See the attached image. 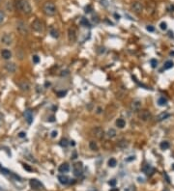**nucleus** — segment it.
I'll return each mask as SVG.
<instances>
[{
  "instance_id": "f257e3e1",
  "label": "nucleus",
  "mask_w": 174,
  "mask_h": 191,
  "mask_svg": "<svg viewBox=\"0 0 174 191\" xmlns=\"http://www.w3.org/2000/svg\"><path fill=\"white\" fill-rule=\"evenodd\" d=\"M15 8L24 14H30L32 13V7L28 0H16Z\"/></svg>"
},
{
  "instance_id": "f03ea898",
  "label": "nucleus",
  "mask_w": 174,
  "mask_h": 191,
  "mask_svg": "<svg viewBox=\"0 0 174 191\" xmlns=\"http://www.w3.org/2000/svg\"><path fill=\"white\" fill-rule=\"evenodd\" d=\"M42 10H43V13L48 16H55L56 12H57L54 3H52V2H50V1L45 2V3L43 4V6H42Z\"/></svg>"
},
{
  "instance_id": "7ed1b4c3",
  "label": "nucleus",
  "mask_w": 174,
  "mask_h": 191,
  "mask_svg": "<svg viewBox=\"0 0 174 191\" xmlns=\"http://www.w3.org/2000/svg\"><path fill=\"white\" fill-rule=\"evenodd\" d=\"M31 28L33 29L35 32L38 33H43L45 31V24L43 21L39 18H36L35 20H33V22L31 23Z\"/></svg>"
},
{
  "instance_id": "20e7f679",
  "label": "nucleus",
  "mask_w": 174,
  "mask_h": 191,
  "mask_svg": "<svg viewBox=\"0 0 174 191\" xmlns=\"http://www.w3.org/2000/svg\"><path fill=\"white\" fill-rule=\"evenodd\" d=\"M91 134L95 136L97 139H103L105 136V130L101 126H95L91 129Z\"/></svg>"
},
{
  "instance_id": "39448f33",
  "label": "nucleus",
  "mask_w": 174,
  "mask_h": 191,
  "mask_svg": "<svg viewBox=\"0 0 174 191\" xmlns=\"http://www.w3.org/2000/svg\"><path fill=\"white\" fill-rule=\"evenodd\" d=\"M138 118L139 120H141L142 122H147L152 118V114L149 110L143 109L138 111Z\"/></svg>"
},
{
  "instance_id": "423d86ee",
  "label": "nucleus",
  "mask_w": 174,
  "mask_h": 191,
  "mask_svg": "<svg viewBox=\"0 0 174 191\" xmlns=\"http://www.w3.org/2000/svg\"><path fill=\"white\" fill-rule=\"evenodd\" d=\"M17 30L22 36H25L28 34V27L27 25H26V23L23 22V21H19V22L17 23Z\"/></svg>"
},
{
  "instance_id": "0eeeda50",
  "label": "nucleus",
  "mask_w": 174,
  "mask_h": 191,
  "mask_svg": "<svg viewBox=\"0 0 174 191\" xmlns=\"http://www.w3.org/2000/svg\"><path fill=\"white\" fill-rule=\"evenodd\" d=\"M131 9H132V11H133L134 13L139 14H141L142 12H143L144 6H143V4L140 3V2L134 1V2H133V4L131 5Z\"/></svg>"
},
{
  "instance_id": "6e6552de",
  "label": "nucleus",
  "mask_w": 174,
  "mask_h": 191,
  "mask_svg": "<svg viewBox=\"0 0 174 191\" xmlns=\"http://www.w3.org/2000/svg\"><path fill=\"white\" fill-rule=\"evenodd\" d=\"M73 175L75 177H79V176L82 175L83 172V164L82 162H75L73 165Z\"/></svg>"
},
{
  "instance_id": "1a4fd4ad",
  "label": "nucleus",
  "mask_w": 174,
  "mask_h": 191,
  "mask_svg": "<svg viewBox=\"0 0 174 191\" xmlns=\"http://www.w3.org/2000/svg\"><path fill=\"white\" fill-rule=\"evenodd\" d=\"M68 39H69V41H71V43H75V41H77V33L75 28L70 27L69 29H68Z\"/></svg>"
},
{
  "instance_id": "9d476101",
  "label": "nucleus",
  "mask_w": 174,
  "mask_h": 191,
  "mask_svg": "<svg viewBox=\"0 0 174 191\" xmlns=\"http://www.w3.org/2000/svg\"><path fill=\"white\" fill-rule=\"evenodd\" d=\"M142 102L140 99H134L131 103V109L134 112H138L141 110Z\"/></svg>"
},
{
  "instance_id": "9b49d317",
  "label": "nucleus",
  "mask_w": 174,
  "mask_h": 191,
  "mask_svg": "<svg viewBox=\"0 0 174 191\" xmlns=\"http://www.w3.org/2000/svg\"><path fill=\"white\" fill-rule=\"evenodd\" d=\"M30 186L35 190H42L44 189V185L42 184L40 180H36V178H32L30 180Z\"/></svg>"
},
{
  "instance_id": "f8f14e48",
  "label": "nucleus",
  "mask_w": 174,
  "mask_h": 191,
  "mask_svg": "<svg viewBox=\"0 0 174 191\" xmlns=\"http://www.w3.org/2000/svg\"><path fill=\"white\" fill-rule=\"evenodd\" d=\"M1 43L5 45H11L13 43V37L10 34H4L1 37Z\"/></svg>"
},
{
  "instance_id": "ddd939ff",
  "label": "nucleus",
  "mask_w": 174,
  "mask_h": 191,
  "mask_svg": "<svg viewBox=\"0 0 174 191\" xmlns=\"http://www.w3.org/2000/svg\"><path fill=\"white\" fill-rule=\"evenodd\" d=\"M142 171H143V172L145 173L147 176H152L154 173H155V168L152 167L150 164H146V165L143 166Z\"/></svg>"
},
{
  "instance_id": "4468645a",
  "label": "nucleus",
  "mask_w": 174,
  "mask_h": 191,
  "mask_svg": "<svg viewBox=\"0 0 174 191\" xmlns=\"http://www.w3.org/2000/svg\"><path fill=\"white\" fill-rule=\"evenodd\" d=\"M19 86L21 88V91L23 92H28L29 90H30V84H29L28 81H26V80H22V81H21L19 83Z\"/></svg>"
},
{
  "instance_id": "2eb2a0df",
  "label": "nucleus",
  "mask_w": 174,
  "mask_h": 191,
  "mask_svg": "<svg viewBox=\"0 0 174 191\" xmlns=\"http://www.w3.org/2000/svg\"><path fill=\"white\" fill-rule=\"evenodd\" d=\"M23 115H24V118H25L26 122H27L29 124H32V122H33V115H32V112H31V110L26 109L25 111H24Z\"/></svg>"
},
{
  "instance_id": "dca6fc26",
  "label": "nucleus",
  "mask_w": 174,
  "mask_h": 191,
  "mask_svg": "<svg viewBox=\"0 0 174 191\" xmlns=\"http://www.w3.org/2000/svg\"><path fill=\"white\" fill-rule=\"evenodd\" d=\"M169 117H170V114L168 113V112H161V114H159L158 116H157L156 120L157 122H163L167 118H169Z\"/></svg>"
},
{
  "instance_id": "f3484780",
  "label": "nucleus",
  "mask_w": 174,
  "mask_h": 191,
  "mask_svg": "<svg viewBox=\"0 0 174 191\" xmlns=\"http://www.w3.org/2000/svg\"><path fill=\"white\" fill-rule=\"evenodd\" d=\"M5 68H6L9 72H15L17 70V66L15 63L9 62V63L5 64Z\"/></svg>"
},
{
  "instance_id": "a211bd4d",
  "label": "nucleus",
  "mask_w": 174,
  "mask_h": 191,
  "mask_svg": "<svg viewBox=\"0 0 174 191\" xmlns=\"http://www.w3.org/2000/svg\"><path fill=\"white\" fill-rule=\"evenodd\" d=\"M58 171H59V173H68L70 171V165L68 163H62L61 165L59 166V168H58Z\"/></svg>"
},
{
  "instance_id": "6ab92c4d",
  "label": "nucleus",
  "mask_w": 174,
  "mask_h": 191,
  "mask_svg": "<svg viewBox=\"0 0 174 191\" xmlns=\"http://www.w3.org/2000/svg\"><path fill=\"white\" fill-rule=\"evenodd\" d=\"M1 56L5 60H10L12 58V52L9 49H3L1 51Z\"/></svg>"
},
{
  "instance_id": "aec40b11",
  "label": "nucleus",
  "mask_w": 174,
  "mask_h": 191,
  "mask_svg": "<svg viewBox=\"0 0 174 191\" xmlns=\"http://www.w3.org/2000/svg\"><path fill=\"white\" fill-rule=\"evenodd\" d=\"M58 180L61 184H68L70 182V178L65 175H60L58 176Z\"/></svg>"
},
{
  "instance_id": "412c9836",
  "label": "nucleus",
  "mask_w": 174,
  "mask_h": 191,
  "mask_svg": "<svg viewBox=\"0 0 174 191\" xmlns=\"http://www.w3.org/2000/svg\"><path fill=\"white\" fill-rule=\"evenodd\" d=\"M116 126L119 127V128H124L125 126H126V121L122 118H119L116 120Z\"/></svg>"
},
{
  "instance_id": "4be33fe9",
  "label": "nucleus",
  "mask_w": 174,
  "mask_h": 191,
  "mask_svg": "<svg viewBox=\"0 0 174 191\" xmlns=\"http://www.w3.org/2000/svg\"><path fill=\"white\" fill-rule=\"evenodd\" d=\"M117 146H118V148H120V149H126L127 147L129 146V143H128V141L127 140H120L119 142H118V144H117Z\"/></svg>"
},
{
  "instance_id": "5701e85b",
  "label": "nucleus",
  "mask_w": 174,
  "mask_h": 191,
  "mask_svg": "<svg viewBox=\"0 0 174 191\" xmlns=\"http://www.w3.org/2000/svg\"><path fill=\"white\" fill-rule=\"evenodd\" d=\"M116 130H115L114 128H109V130L107 132V136L109 137V138H114L115 136H116Z\"/></svg>"
},
{
  "instance_id": "b1692460",
  "label": "nucleus",
  "mask_w": 174,
  "mask_h": 191,
  "mask_svg": "<svg viewBox=\"0 0 174 191\" xmlns=\"http://www.w3.org/2000/svg\"><path fill=\"white\" fill-rule=\"evenodd\" d=\"M170 147V145H169V143H168L167 141H163V142H161V144H160V148L161 149V150H167L168 148Z\"/></svg>"
},
{
  "instance_id": "393cba45",
  "label": "nucleus",
  "mask_w": 174,
  "mask_h": 191,
  "mask_svg": "<svg viewBox=\"0 0 174 191\" xmlns=\"http://www.w3.org/2000/svg\"><path fill=\"white\" fill-rule=\"evenodd\" d=\"M50 36L53 37V38H55V39H57L58 37H59V31L55 28H51L50 29Z\"/></svg>"
},
{
  "instance_id": "a878e982",
  "label": "nucleus",
  "mask_w": 174,
  "mask_h": 191,
  "mask_svg": "<svg viewBox=\"0 0 174 191\" xmlns=\"http://www.w3.org/2000/svg\"><path fill=\"white\" fill-rule=\"evenodd\" d=\"M167 103V99H165V97H161L160 99H158V104L160 105V106H165Z\"/></svg>"
},
{
  "instance_id": "bb28decb",
  "label": "nucleus",
  "mask_w": 174,
  "mask_h": 191,
  "mask_svg": "<svg viewBox=\"0 0 174 191\" xmlns=\"http://www.w3.org/2000/svg\"><path fill=\"white\" fill-rule=\"evenodd\" d=\"M174 64L172 61H166V62L165 63V66H163V70H169V68H173Z\"/></svg>"
},
{
  "instance_id": "cd10ccee",
  "label": "nucleus",
  "mask_w": 174,
  "mask_h": 191,
  "mask_svg": "<svg viewBox=\"0 0 174 191\" xmlns=\"http://www.w3.org/2000/svg\"><path fill=\"white\" fill-rule=\"evenodd\" d=\"M89 148L91 149L92 151H98L99 150V147H98L97 143L95 141H90L89 143Z\"/></svg>"
},
{
  "instance_id": "c85d7f7f",
  "label": "nucleus",
  "mask_w": 174,
  "mask_h": 191,
  "mask_svg": "<svg viewBox=\"0 0 174 191\" xmlns=\"http://www.w3.org/2000/svg\"><path fill=\"white\" fill-rule=\"evenodd\" d=\"M80 25L84 26V27H90L89 21H88L87 18H82L81 19H80Z\"/></svg>"
},
{
  "instance_id": "c756f323",
  "label": "nucleus",
  "mask_w": 174,
  "mask_h": 191,
  "mask_svg": "<svg viewBox=\"0 0 174 191\" xmlns=\"http://www.w3.org/2000/svg\"><path fill=\"white\" fill-rule=\"evenodd\" d=\"M107 164H109V167L114 168L115 166L117 165V161H116V159H115V158H110L109 160V162H107Z\"/></svg>"
},
{
  "instance_id": "7c9ffc66",
  "label": "nucleus",
  "mask_w": 174,
  "mask_h": 191,
  "mask_svg": "<svg viewBox=\"0 0 174 191\" xmlns=\"http://www.w3.org/2000/svg\"><path fill=\"white\" fill-rule=\"evenodd\" d=\"M5 18H6V14H5V13L3 11H1V10H0V25H1V24L4 22Z\"/></svg>"
},
{
  "instance_id": "2f4dec72",
  "label": "nucleus",
  "mask_w": 174,
  "mask_h": 191,
  "mask_svg": "<svg viewBox=\"0 0 174 191\" xmlns=\"http://www.w3.org/2000/svg\"><path fill=\"white\" fill-rule=\"evenodd\" d=\"M60 145H61V147H64V148H66V147L69 145V142H68L67 139H62V140L60 141Z\"/></svg>"
},
{
  "instance_id": "473e14b6",
  "label": "nucleus",
  "mask_w": 174,
  "mask_h": 191,
  "mask_svg": "<svg viewBox=\"0 0 174 191\" xmlns=\"http://www.w3.org/2000/svg\"><path fill=\"white\" fill-rule=\"evenodd\" d=\"M160 28L161 29V30H166L167 29V24H166V22H165V21H163V22L160 23Z\"/></svg>"
},
{
  "instance_id": "72a5a7b5",
  "label": "nucleus",
  "mask_w": 174,
  "mask_h": 191,
  "mask_svg": "<svg viewBox=\"0 0 174 191\" xmlns=\"http://www.w3.org/2000/svg\"><path fill=\"white\" fill-rule=\"evenodd\" d=\"M151 66H152V68H156L157 67V65H158V61H157L156 59H152L151 61Z\"/></svg>"
},
{
  "instance_id": "f704fd0d",
  "label": "nucleus",
  "mask_w": 174,
  "mask_h": 191,
  "mask_svg": "<svg viewBox=\"0 0 174 191\" xmlns=\"http://www.w3.org/2000/svg\"><path fill=\"white\" fill-rule=\"evenodd\" d=\"M32 59H33V62L35 64H38L39 62H40V58H39L38 55H34Z\"/></svg>"
},
{
  "instance_id": "c9c22d12",
  "label": "nucleus",
  "mask_w": 174,
  "mask_h": 191,
  "mask_svg": "<svg viewBox=\"0 0 174 191\" xmlns=\"http://www.w3.org/2000/svg\"><path fill=\"white\" fill-rule=\"evenodd\" d=\"M91 11H92V7H91V5H88V6L85 7V13L89 14V13H91Z\"/></svg>"
},
{
  "instance_id": "e433bc0d",
  "label": "nucleus",
  "mask_w": 174,
  "mask_h": 191,
  "mask_svg": "<svg viewBox=\"0 0 174 191\" xmlns=\"http://www.w3.org/2000/svg\"><path fill=\"white\" fill-rule=\"evenodd\" d=\"M167 11L169 12V13H173L174 12V5H169L167 8Z\"/></svg>"
},
{
  "instance_id": "4c0bfd02",
  "label": "nucleus",
  "mask_w": 174,
  "mask_h": 191,
  "mask_svg": "<svg viewBox=\"0 0 174 191\" xmlns=\"http://www.w3.org/2000/svg\"><path fill=\"white\" fill-rule=\"evenodd\" d=\"M146 29H147V30H148L149 32H153L154 30H155V28H154L152 25H148V26H147V28H146Z\"/></svg>"
},
{
  "instance_id": "58836bf2",
  "label": "nucleus",
  "mask_w": 174,
  "mask_h": 191,
  "mask_svg": "<svg viewBox=\"0 0 174 191\" xmlns=\"http://www.w3.org/2000/svg\"><path fill=\"white\" fill-rule=\"evenodd\" d=\"M57 95H58V97H64V96L66 95V92L65 91H62V92H57Z\"/></svg>"
},
{
  "instance_id": "ea45409f",
  "label": "nucleus",
  "mask_w": 174,
  "mask_h": 191,
  "mask_svg": "<svg viewBox=\"0 0 174 191\" xmlns=\"http://www.w3.org/2000/svg\"><path fill=\"white\" fill-rule=\"evenodd\" d=\"M56 136H57V131L53 130L52 132H51V137H52V138H54V137H56Z\"/></svg>"
},
{
  "instance_id": "a19ab883",
  "label": "nucleus",
  "mask_w": 174,
  "mask_h": 191,
  "mask_svg": "<svg viewBox=\"0 0 174 191\" xmlns=\"http://www.w3.org/2000/svg\"><path fill=\"white\" fill-rule=\"evenodd\" d=\"M25 135H26L25 132H19V137H21V138H23V137H25Z\"/></svg>"
},
{
  "instance_id": "79ce46f5",
  "label": "nucleus",
  "mask_w": 174,
  "mask_h": 191,
  "mask_svg": "<svg viewBox=\"0 0 174 191\" xmlns=\"http://www.w3.org/2000/svg\"><path fill=\"white\" fill-rule=\"evenodd\" d=\"M23 167H24V169H26V170H28V171H31V168H30V167H28L27 165H24Z\"/></svg>"
},
{
  "instance_id": "37998d69",
  "label": "nucleus",
  "mask_w": 174,
  "mask_h": 191,
  "mask_svg": "<svg viewBox=\"0 0 174 191\" xmlns=\"http://www.w3.org/2000/svg\"><path fill=\"white\" fill-rule=\"evenodd\" d=\"M115 183H116V182H115V180H112V182H109V184H111V185H114Z\"/></svg>"
},
{
  "instance_id": "c03bdc74",
  "label": "nucleus",
  "mask_w": 174,
  "mask_h": 191,
  "mask_svg": "<svg viewBox=\"0 0 174 191\" xmlns=\"http://www.w3.org/2000/svg\"><path fill=\"white\" fill-rule=\"evenodd\" d=\"M48 121H50V122H54V117H50Z\"/></svg>"
},
{
  "instance_id": "a18cd8bd",
  "label": "nucleus",
  "mask_w": 174,
  "mask_h": 191,
  "mask_svg": "<svg viewBox=\"0 0 174 191\" xmlns=\"http://www.w3.org/2000/svg\"><path fill=\"white\" fill-rule=\"evenodd\" d=\"M97 113H98V114L102 113V108H100V107H99V108H98V111H97Z\"/></svg>"
},
{
  "instance_id": "49530a36",
  "label": "nucleus",
  "mask_w": 174,
  "mask_h": 191,
  "mask_svg": "<svg viewBox=\"0 0 174 191\" xmlns=\"http://www.w3.org/2000/svg\"><path fill=\"white\" fill-rule=\"evenodd\" d=\"M70 145H72V146H75V141H71V142H70Z\"/></svg>"
},
{
  "instance_id": "de8ad7c7",
  "label": "nucleus",
  "mask_w": 174,
  "mask_h": 191,
  "mask_svg": "<svg viewBox=\"0 0 174 191\" xmlns=\"http://www.w3.org/2000/svg\"><path fill=\"white\" fill-rule=\"evenodd\" d=\"M65 72H68V70H66ZM65 74H68V73H65ZM61 75H64V73H61Z\"/></svg>"
},
{
  "instance_id": "09e8293b",
  "label": "nucleus",
  "mask_w": 174,
  "mask_h": 191,
  "mask_svg": "<svg viewBox=\"0 0 174 191\" xmlns=\"http://www.w3.org/2000/svg\"><path fill=\"white\" fill-rule=\"evenodd\" d=\"M0 1H1V0H0Z\"/></svg>"
}]
</instances>
